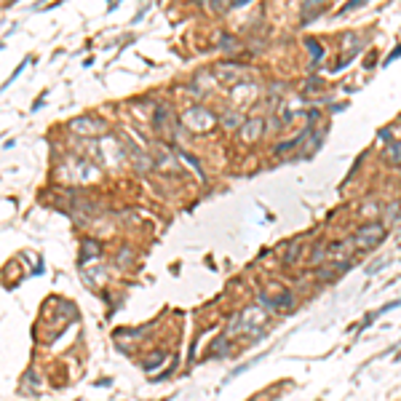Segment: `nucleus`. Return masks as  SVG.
Segmentation results:
<instances>
[{"mask_svg": "<svg viewBox=\"0 0 401 401\" xmlns=\"http://www.w3.org/2000/svg\"><path fill=\"white\" fill-rule=\"evenodd\" d=\"M380 241H382V225H374V222L364 225V227H358V230H356V235H353V244H356V246H361V249L377 246Z\"/></svg>", "mask_w": 401, "mask_h": 401, "instance_id": "nucleus-1", "label": "nucleus"}, {"mask_svg": "<svg viewBox=\"0 0 401 401\" xmlns=\"http://www.w3.org/2000/svg\"><path fill=\"white\" fill-rule=\"evenodd\" d=\"M72 129H89V134H97V129H102V123H94L91 118H78V121H72Z\"/></svg>", "mask_w": 401, "mask_h": 401, "instance_id": "nucleus-2", "label": "nucleus"}, {"mask_svg": "<svg viewBox=\"0 0 401 401\" xmlns=\"http://www.w3.org/2000/svg\"><path fill=\"white\" fill-rule=\"evenodd\" d=\"M164 361V353H152L147 361H144V369H155V364H161Z\"/></svg>", "mask_w": 401, "mask_h": 401, "instance_id": "nucleus-3", "label": "nucleus"}, {"mask_svg": "<svg viewBox=\"0 0 401 401\" xmlns=\"http://www.w3.org/2000/svg\"><path fill=\"white\" fill-rule=\"evenodd\" d=\"M300 246H302V241H294V246L286 252V262H294V257H297V252H300Z\"/></svg>", "mask_w": 401, "mask_h": 401, "instance_id": "nucleus-4", "label": "nucleus"}]
</instances>
